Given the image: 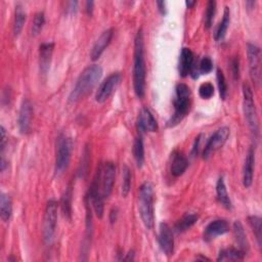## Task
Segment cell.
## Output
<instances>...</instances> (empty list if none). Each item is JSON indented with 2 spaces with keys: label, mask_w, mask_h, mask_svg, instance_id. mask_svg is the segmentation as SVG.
Returning <instances> with one entry per match:
<instances>
[{
  "label": "cell",
  "mask_w": 262,
  "mask_h": 262,
  "mask_svg": "<svg viewBox=\"0 0 262 262\" xmlns=\"http://www.w3.org/2000/svg\"><path fill=\"white\" fill-rule=\"evenodd\" d=\"M103 76V68L98 65H91L80 74L73 90L69 95V103H77L88 94Z\"/></svg>",
  "instance_id": "1"
},
{
  "label": "cell",
  "mask_w": 262,
  "mask_h": 262,
  "mask_svg": "<svg viewBox=\"0 0 262 262\" xmlns=\"http://www.w3.org/2000/svg\"><path fill=\"white\" fill-rule=\"evenodd\" d=\"M146 61L143 31L139 30L134 42V63H133V87L137 97L145 95L146 88Z\"/></svg>",
  "instance_id": "2"
},
{
  "label": "cell",
  "mask_w": 262,
  "mask_h": 262,
  "mask_svg": "<svg viewBox=\"0 0 262 262\" xmlns=\"http://www.w3.org/2000/svg\"><path fill=\"white\" fill-rule=\"evenodd\" d=\"M192 104V92L190 87L180 83L175 88V98H174V114L167 123L168 127L178 125L184 117L188 115Z\"/></svg>",
  "instance_id": "3"
},
{
  "label": "cell",
  "mask_w": 262,
  "mask_h": 262,
  "mask_svg": "<svg viewBox=\"0 0 262 262\" xmlns=\"http://www.w3.org/2000/svg\"><path fill=\"white\" fill-rule=\"evenodd\" d=\"M138 208L139 214L145 226L148 229L154 227L155 214H154V189L150 182L141 184L138 195Z\"/></svg>",
  "instance_id": "4"
},
{
  "label": "cell",
  "mask_w": 262,
  "mask_h": 262,
  "mask_svg": "<svg viewBox=\"0 0 262 262\" xmlns=\"http://www.w3.org/2000/svg\"><path fill=\"white\" fill-rule=\"evenodd\" d=\"M243 110L251 133H252L254 139L257 140L259 137V119L252 88L247 83L243 85Z\"/></svg>",
  "instance_id": "5"
},
{
  "label": "cell",
  "mask_w": 262,
  "mask_h": 262,
  "mask_svg": "<svg viewBox=\"0 0 262 262\" xmlns=\"http://www.w3.org/2000/svg\"><path fill=\"white\" fill-rule=\"evenodd\" d=\"M73 150V141L70 137L61 134L57 140V157H56V173L63 174L71 161Z\"/></svg>",
  "instance_id": "6"
},
{
  "label": "cell",
  "mask_w": 262,
  "mask_h": 262,
  "mask_svg": "<svg viewBox=\"0 0 262 262\" xmlns=\"http://www.w3.org/2000/svg\"><path fill=\"white\" fill-rule=\"evenodd\" d=\"M58 221V203L53 200L48 201L45 213L44 223H43V239L47 245H50L53 241L54 234H56Z\"/></svg>",
  "instance_id": "7"
},
{
  "label": "cell",
  "mask_w": 262,
  "mask_h": 262,
  "mask_svg": "<svg viewBox=\"0 0 262 262\" xmlns=\"http://www.w3.org/2000/svg\"><path fill=\"white\" fill-rule=\"evenodd\" d=\"M247 56L251 80L254 85L259 86L261 82V50L259 46L253 43H248Z\"/></svg>",
  "instance_id": "8"
},
{
  "label": "cell",
  "mask_w": 262,
  "mask_h": 262,
  "mask_svg": "<svg viewBox=\"0 0 262 262\" xmlns=\"http://www.w3.org/2000/svg\"><path fill=\"white\" fill-rule=\"evenodd\" d=\"M121 80L122 76L120 73H113L110 76H108L105 81L98 87L95 94V101L100 104L106 103L114 93Z\"/></svg>",
  "instance_id": "9"
},
{
  "label": "cell",
  "mask_w": 262,
  "mask_h": 262,
  "mask_svg": "<svg viewBox=\"0 0 262 262\" xmlns=\"http://www.w3.org/2000/svg\"><path fill=\"white\" fill-rule=\"evenodd\" d=\"M228 136H229L228 127H221L216 130L214 134L208 140V143L205 146V149L203 151V158L205 160L209 159L216 151L223 147V145L226 143Z\"/></svg>",
  "instance_id": "10"
},
{
  "label": "cell",
  "mask_w": 262,
  "mask_h": 262,
  "mask_svg": "<svg viewBox=\"0 0 262 262\" xmlns=\"http://www.w3.org/2000/svg\"><path fill=\"white\" fill-rule=\"evenodd\" d=\"M160 232L158 237V242L160 245L161 250L165 253L166 256L170 257L173 255L174 250V238H173V232L169 224L166 222H162L160 224Z\"/></svg>",
  "instance_id": "11"
},
{
  "label": "cell",
  "mask_w": 262,
  "mask_h": 262,
  "mask_svg": "<svg viewBox=\"0 0 262 262\" xmlns=\"http://www.w3.org/2000/svg\"><path fill=\"white\" fill-rule=\"evenodd\" d=\"M32 117H33V107L29 100H24L21 105L19 118H18V125L20 132L22 134H27L31 130L32 124Z\"/></svg>",
  "instance_id": "12"
},
{
  "label": "cell",
  "mask_w": 262,
  "mask_h": 262,
  "mask_svg": "<svg viewBox=\"0 0 262 262\" xmlns=\"http://www.w3.org/2000/svg\"><path fill=\"white\" fill-rule=\"evenodd\" d=\"M114 35V30L109 29L102 33V35L97 38L95 43L93 44V47L90 52V58L92 61H96L102 57L104 51L107 49V47L110 44L112 38Z\"/></svg>",
  "instance_id": "13"
},
{
  "label": "cell",
  "mask_w": 262,
  "mask_h": 262,
  "mask_svg": "<svg viewBox=\"0 0 262 262\" xmlns=\"http://www.w3.org/2000/svg\"><path fill=\"white\" fill-rule=\"evenodd\" d=\"M137 128L140 131V133L146 132V131H149V132H156L158 130L157 120L149 109L144 108L143 110L140 111L137 120Z\"/></svg>",
  "instance_id": "14"
},
{
  "label": "cell",
  "mask_w": 262,
  "mask_h": 262,
  "mask_svg": "<svg viewBox=\"0 0 262 262\" xmlns=\"http://www.w3.org/2000/svg\"><path fill=\"white\" fill-rule=\"evenodd\" d=\"M229 231V225L224 219H216L210 222L204 232V240L206 242H210L215 238L222 236Z\"/></svg>",
  "instance_id": "15"
},
{
  "label": "cell",
  "mask_w": 262,
  "mask_h": 262,
  "mask_svg": "<svg viewBox=\"0 0 262 262\" xmlns=\"http://www.w3.org/2000/svg\"><path fill=\"white\" fill-rule=\"evenodd\" d=\"M53 49L54 44L52 42H44L39 46V66L40 73L43 76H46L49 71Z\"/></svg>",
  "instance_id": "16"
},
{
  "label": "cell",
  "mask_w": 262,
  "mask_h": 262,
  "mask_svg": "<svg viewBox=\"0 0 262 262\" xmlns=\"http://www.w3.org/2000/svg\"><path fill=\"white\" fill-rule=\"evenodd\" d=\"M254 164H255V150L254 148H250L243 171V183L246 188H250L253 182V172H254Z\"/></svg>",
  "instance_id": "17"
},
{
  "label": "cell",
  "mask_w": 262,
  "mask_h": 262,
  "mask_svg": "<svg viewBox=\"0 0 262 262\" xmlns=\"http://www.w3.org/2000/svg\"><path fill=\"white\" fill-rule=\"evenodd\" d=\"M189 166V161L180 152H174L171 162V174L174 177H179Z\"/></svg>",
  "instance_id": "18"
},
{
  "label": "cell",
  "mask_w": 262,
  "mask_h": 262,
  "mask_svg": "<svg viewBox=\"0 0 262 262\" xmlns=\"http://www.w3.org/2000/svg\"><path fill=\"white\" fill-rule=\"evenodd\" d=\"M194 62H195V58H194L193 51L187 47L182 48L180 52L179 65H178V71L181 77H187V76L190 74Z\"/></svg>",
  "instance_id": "19"
},
{
  "label": "cell",
  "mask_w": 262,
  "mask_h": 262,
  "mask_svg": "<svg viewBox=\"0 0 262 262\" xmlns=\"http://www.w3.org/2000/svg\"><path fill=\"white\" fill-rule=\"evenodd\" d=\"M216 194H217V199L219 201V203L226 209H232V201L229 199V196L225 187L224 179L223 177H220L218 179L216 183Z\"/></svg>",
  "instance_id": "20"
},
{
  "label": "cell",
  "mask_w": 262,
  "mask_h": 262,
  "mask_svg": "<svg viewBox=\"0 0 262 262\" xmlns=\"http://www.w3.org/2000/svg\"><path fill=\"white\" fill-rule=\"evenodd\" d=\"M13 214V203L12 199L7 194L1 193L0 196V215H1V219L7 222Z\"/></svg>",
  "instance_id": "21"
},
{
  "label": "cell",
  "mask_w": 262,
  "mask_h": 262,
  "mask_svg": "<svg viewBox=\"0 0 262 262\" xmlns=\"http://www.w3.org/2000/svg\"><path fill=\"white\" fill-rule=\"evenodd\" d=\"M234 234L236 241L240 247L239 249H241L245 253H247L249 250V243L246 237V233L244 231V227L240 221H236L234 224Z\"/></svg>",
  "instance_id": "22"
},
{
  "label": "cell",
  "mask_w": 262,
  "mask_h": 262,
  "mask_svg": "<svg viewBox=\"0 0 262 262\" xmlns=\"http://www.w3.org/2000/svg\"><path fill=\"white\" fill-rule=\"evenodd\" d=\"M26 10L24 6L21 3L17 4L16 6V14H15V22H14V34L15 36H19L22 32L26 22Z\"/></svg>",
  "instance_id": "23"
},
{
  "label": "cell",
  "mask_w": 262,
  "mask_h": 262,
  "mask_svg": "<svg viewBox=\"0 0 262 262\" xmlns=\"http://www.w3.org/2000/svg\"><path fill=\"white\" fill-rule=\"evenodd\" d=\"M246 253L241 249L228 248L223 249L219 252L217 261H226V260H243L245 258Z\"/></svg>",
  "instance_id": "24"
},
{
  "label": "cell",
  "mask_w": 262,
  "mask_h": 262,
  "mask_svg": "<svg viewBox=\"0 0 262 262\" xmlns=\"http://www.w3.org/2000/svg\"><path fill=\"white\" fill-rule=\"evenodd\" d=\"M198 215L194 214V213H188L185 214L184 216H182V218L176 222L175 224V231L177 233H183L187 232L188 229H190L196 221H198Z\"/></svg>",
  "instance_id": "25"
},
{
  "label": "cell",
  "mask_w": 262,
  "mask_h": 262,
  "mask_svg": "<svg viewBox=\"0 0 262 262\" xmlns=\"http://www.w3.org/2000/svg\"><path fill=\"white\" fill-rule=\"evenodd\" d=\"M133 156L138 168H141L145 163V147L143 136L139 135L136 137L133 145Z\"/></svg>",
  "instance_id": "26"
},
{
  "label": "cell",
  "mask_w": 262,
  "mask_h": 262,
  "mask_svg": "<svg viewBox=\"0 0 262 262\" xmlns=\"http://www.w3.org/2000/svg\"><path fill=\"white\" fill-rule=\"evenodd\" d=\"M229 23H231V14H229V8L225 6L223 19L221 21V23L219 24V26H218L217 31L215 33V39L217 41H220L225 37L227 29L229 27Z\"/></svg>",
  "instance_id": "27"
},
{
  "label": "cell",
  "mask_w": 262,
  "mask_h": 262,
  "mask_svg": "<svg viewBox=\"0 0 262 262\" xmlns=\"http://www.w3.org/2000/svg\"><path fill=\"white\" fill-rule=\"evenodd\" d=\"M72 196H73V191H72V187L69 185L66 190L63 198H62V210L64 215L68 218V219H71L72 216Z\"/></svg>",
  "instance_id": "28"
},
{
  "label": "cell",
  "mask_w": 262,
  "mask_h": 262,
  "mask_svg": "<svg viewBox=\"0 0 262 262\" xmlns=\"http://www.w3.org/2000/svg\"><path fill=\"white\" fill-rule=\"evenodd\" d=\"M249 220V224L251 225V227H252L253 229V233L256 237V240H257V244L259 246V248H261V245H262V220L261 218L259 216H256V215H253V216H250L248 218Z\"/></svg>",
  "instance_id": "29"
},
{
  "label": "cell",
  "mask_w": 262,
  "mask_h": 262,
  "mask_svg": "<svg viewBox=\"0 0 262 262\" xmlns=\"http://www.w3.org/2000/svg\"><path fill=\"white\" fill-rule=\"evenodd\" d=\"M131 188V170L128 166L122 169V196H127Z\"/></svg>",
  "instance_id": "30"
},
{
  "label": "cell",
  "mask_w": 262,
  "mask_h": 262,
  "mask_svg": "<svg viewBox=\"0 0 262 262\" xmlns=\"http://www.w3.org/2000/svg\"><path fill=\"white\" fill-rule=\"evenodd\" d=\"M45 24V16L42 12L37 13L33 20V25H32V34L34 36H37L41 30L43 29V26Z\"/></svg>",
  "instance_id": "31"
},
{
  "label": "cell",
  "mask_w": 262,
  "mask_h": 262,
  "mask_svg": "<svg viewBox=\"0 0 262 262\" xmlns=\"http://www.w3.org/2000/svg\"><path fill=\"white\" fill-rule=\"evenodd\" d=\"M215 13H216V2L211 0V1H209L208 4H207L205 13V27L207 29H209L212 26Z\"/></svg>",
  "instance_id": "32"
},
{
  "label": "cell",
  "mask_w": 262,
  "mask_h": 262,
  "mask_svg": "<svg viewBox=\"0 0 262 262\" xmlns=\"http://www.w3.org/2000/svg\"><path fill=\"white\" fill-rule=\"evenodd\" d=\"M216 79H217L218 89H219V94H220L221 100H225V97L227 95V84H226L224 74L220 69H218L216 72Z\"/></svg>",
  "instance_id": "33"
},
{
  "label": "cell",
  "mask_w": 262,
  "mask_h": 262,
  "mask_svg": "<svg viewBox=\"0 0 262 262\" xmlns=\"http://www.w3.org/2000/svg\"><path fill=\"white\" fill-rule=\"evenodd\" d=\"M198 68L200 74H209L213 70V62L209 57H204L198 63Z\"/></svg>",
  "instance_id": "34"
},
{
  "label": "cell",
  "mask_w": 262,
  "mask_h": 262,
  "mask_svg": "<svg viewBox=\"0 0 262 262\" xmlns=\"http://www.w3.org/2000/svg\"><path fill=\"white\" fill-rule=\"evenodd\" d=\"M199 94L204 100H209L214 94V86L210 82L203 83L199 88Z\"/></svg>",
  "instance_id": "35"
},
{
  "label": "cell",
  "mask_w": 262,
  "mask_h": 262,
  "mask_svg": "<svg viewBox=\"0 0 262 262\" xmlns=\"http://www.w3.org/2000/svg\"><path fill=\"white\" fill-rule=\"evenodd\" d=\"M232 71H233V75L236 80L239 79L240 77V62H239V58H234L232 61Z\"/></svg>",
  "instance_id": "36"
},
{
  "label": "cell",
  "mask_w": 262,
  "mask_h": 262,
  "mask_svg": "<svg viewBox=\"0 0 262 262\" xmlns=\"http://www.w3.org/2000/svg\"><path fill=\"white\" fill-rule=\"evenodd\" d=\"M158 8L162 15L166 14V2L165 1H157Z\"/></svg>",
  "instance_id": "37"
},
{
  "label": "cell",
  "mask_w": 262,
  "mask_h": 262,
  "mask_svg": "<svg viewBox=\"0 0 262 262\" xmlns=\"http://www.w3.org/2000/svg\"><path fill=\"white\" fill-rule=\"evenodd\" d=\"M69 7L67 8V10H69V12L71 14H74L76 10H77V6H78V2L77 1H72V2H69Z\"/></svg>",
  "instance_id": "38"
},
{
  "label": "cell",
  "mask_w": 262,
  "mask_h": 262,
  "mask_svg": "<svg viewBox=\"0 0 262 262\" xmlns=\"http://www.w3.org/2000/svg\"><path fill=\"white\" fill-rule=\"evenodd\" d=\"M93 5H94V2L93 1H87L86 2V12H87V14H88L89 16L92 15Z\"/></svg>",
  "instance_id": "39"
},
{
  "label": "cell",
  "mask_w": 262,
  "mask_h": 262,
  "mask_svg": "<svg viewBox=\"0 0 262 262\" xmlns=\"http://www.w3.org/2000/svg\"><path fill=\"white\" fill-rule=\"evenodd\" d=\"M117 216H118V209L117 208H113L111 213H110V219H111V222L114 223L116 220H117Z\"/></svg>",
  "instance_id": "40"
},
{
  "label": "cell",
  "mask_w": 262,
  "mask_h": 262,
  "mask_svg": "<svg viewBox=\"0 0 262 262\" xmlns=\"http://www.w3.org/2000/svg\"><path fill=\"white\" fill-rule=\"evenodd\" d=\"M134 259V251H130V252L127 254V256L125 258H123V260L125 261H130Z\"/></svg>",
  "instance_id": "41"
},
{
  "label": "cell",
  "mask_w": 262,
  "mask_h": 262,
  "mask_svg": "<svg viewBox=\"0 0 262 262\" xmlns=\"http://www.w3.org/2000/svg\"><path fill=\"white\" fill-rule=\"evenodd\" d=\"M196 3V1H190V0H189V1H185V4H187V6H188L189 8H192Z\"/></svg>",
  "instance_id": "42"
},
{
  "label": "cell",
  "mask_w": 262,
  "mask_h": 262,
  "mask_svg": "<svg viewBox=\"0 0 262 262\" xmlns=\"http://www.w3.org/2000/svg\"><path fill=\"white\" fill-rule=\"evenodd\" d=\"M196 260H210L209 258H206V257H196Z\"/></svg>",
  "instance_id": "43"
}]
</instances>
